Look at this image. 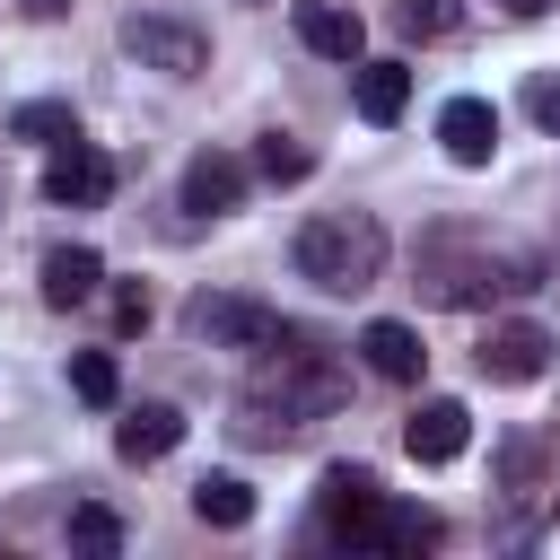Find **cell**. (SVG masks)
<instances>
[{
    "mask_svg": "<svg viewBox=\"0 0 560 560\" xmlns=\"http://www.w3.org/2000/svg\"><path fill=\"white\" fill-rule=\"evenodd\" d=\"M534 464H542V455L516 438V446H508V464H499V472H508V490H525V481H534Z\"/></svg>",
    "mask_w": 560,
    "mask_h": 560,
    "instance_id": "484cf974",
    "label": "cell"
},
{
    "mask_svg": "<svg viewBox=\"0 0 560 560\" xmlns=\"http://www.w3.org/2000/svg\"><path fill=\"white\" fill-rule=\"evenodd\" d=\"M184 210H192V219H228V210H245V166H236L228 149H201V158L184 166Z\"/></svg>",
    "mask_w": 560,
    "mask_h": 560,
    "instance_id": "8fae6325",
    "label": "cell"
},
{
    "mask_svg": "<svg viewBox=\"0 0 560 560\" xmlns=\"http://www.w3.org/2000/svg\"><path fill=\"white\" fill-rule=\"evenodd\" d=\"M525 114H534L542 131H560V79H534V88H525Z\"/></svg>",
    "mask_w": 560,
    "mask_h": 560,
    "instance_id": "d4e9b609",
    "label": "cell"
},
{
    "mask_svg": "<svg viewBox=\"0 0 560 560\" xmlns=\"http://www.w3.org/2000/svg\"><path fill=\"white\" fill-rule=\"evenodd\" d=\"M184 446V411L175 402H140V411H122V429H114V455L122 464H158V455H175Z\"/></svg>",
    "mask_w": 560,
    "mask_h": 560,
    "instance_id": "9a60e30c",
    "label": "cell"
},
{
    "mask_svg": "<svg viewBox=\"0 0 560 560\" xmlns=\"http://www.w3.org/2000/svg\"><path fill=\"white\" fill-rule=\"evenodd\" d=\"M9 131H18V140H35V149H61V140H79V114H70V105H52V96H35V105H18V114H9Z\"/></svg>",
    "mask_w": 560,
    "mask_h": 560,
    "instance_id": "d6986e66",
    "label": "cell"
},
{
    "mask_svg": "<svg viewBox=\"0 0 560 560\" xmlns=\"http://www.w3.org/2000/svg\"><path fill=\"white\" fill-rule=\"evenodd\" d=\"M438 534H446V525H438L429 508H394V499L376 508V542H385V551H429Z\"/></svg>",
    "mask_w": 560,
    "mask_h": 560,
    "instance_id": "44dd1931",
    "label": "cell"
},
{
    "mask_svg": "<svg viewBox=\"0 0 560 560\" xmlns=\"http://www.w3.org/2000/svg\"><path fill=\"white\" fill-rule=\"evenodd\" d=\"M411 105V70L402 61H359V114L368 122H402Z\"/></svg>",
    "mask_w": 560,
    "mask_h": 560,
    "instance_id": "2e32d148",
    "label": "cell"
},
{
    "mask_svg": "<svg viewBox=\"0 0 560 560\" xmlns=\"http://www.w3.org/2000/svg\"><path fill=\"white\" fill-rule=\"evenodd\" d=\"M70 394H79V402H96V411H114V402H122L114 350H70Z\"/></svg>",
    "mask_w": 560,
    "mask_h": 560,
    "instance_id": "ffe728a7",
    "label": "cell"
},
{
    "mask_svg": "<svg viewBox=\"0 0 560 560\" xmlns=\"http://www.w3.org/2000/svg\"><path fill=\"white\" fill-rule=\"evenodd\" d=\"M438 140H446L455 166H490V158H499V114H490L481 96H446V105H438Z\"/></svg>",
    "mask_w": 560,
    "mask_h": 560,
    "instance_id": "30bf717a",
    "label": "cell"
},
{
    "mask_svg": "<svg viewBox=\"0 0 560 560\" xmlns=\"http://www.w3.org/2000/svg\"><path fill=\"white\" fill-rule=\"evenodd\" d=\"M105 192H114V158H105V149H88V140H61V149L44 158V201L96 210Z\"/></svg>",
    "mask_w": 560,
    "mask_h": 560,
    "instance_id": "52a82bcc",
    "label": "cell"
},
{
    "mask_svg": "<svg viewBox=\"0 0 560 560\" xmlns=\"http://www.w3.org/2000/svg\"><path fill=\"white\" fill-rule=\"evenodd\" d=\"M70 542H79V551H114V542H122V516H114V508H70Z\"/></svg>",
    "mask_w": 560,
    "mask_h": 560,
    "instance_id": "603a6c76",
    "label": "cell"
},
{
    "mask_svg": "<svg viewBox=\"0 0 560 560\" xmlns=\"http://www.w3.org/2000/svg\"><path fill=\"white\" fill-rule=\"evenodd\" d=\"M359 359L385 376V385H420V368H429V350H420V332L411 324H394V315H376L368 332H359Z\"/></svg>",
    "mask_w": 560,
    "mask_h": 560,
    "instance_id": "5bb4252c",
    "label": "cell"
},
{
    "mask_svg": "<svg viewBox=\"0 0 560 560\" xmlns=\"http://www.w3.org/2000/svg\"><path fill=\"white\" fill-rule=\"evenodd\" d=\"M472 368H481L490 385H534V376L551 368V332H542V324H490V341L472 350Z\"/></svg>",
    "mask_w": 560,
    "mask_h": 560,
    "instance_id": "ba28073f",
    "label": "cell"
},
{
    "mask_svg": "<svg viewBox=\"0 0 560 560\" xmlns=\"http://www.w3.org/2000/svg\"><path fill=\"white\" fill-rule=\"evenodd\" d=\"M280 359L236 394V438L245 446H298L315 420H332L341 411V394H350V376L298 332V324H280V341H271Z\"/></svg>",
    "mask_w": 560,
    "mask_h": 560,
    "instance_id": "6da1fadb",
    "label": "cell"
},
{
    "mask_svg": "<svg viewBox=\"0 0 560 560\" xmlns=\"http://www.w3.org/2000/svg\"><path fill=\"white\" fill-rule=\"evenodd\" d=\"M464 438H472V411H464L455 394H429V402L402 420V446H411V464H455V455H464Z\"/></svg>",
    "mask_w": 560,
    "mask_h": 560,
    "instance_id": "9c48e42d",
    "label": "cell"
},
{
    "mask_svg": "<svg viewBox=\"0 0 560 560\" xmlns=\"http://www.w3.org/2000/svg\"><path fill=\"white\" fill-rule=\"evenodd\" d=\"M18 9H26V18H44V26H52V18H70V0H18Z\"/></svg>",
    "mask_w": 560,
    "mask_h": 560,
    "instance_id": "4316f807",
    "label": "cell"
},
{
    "mask_svg": "<svg viewBox=\"0 0 560 560\" xmlns=\"http://www.w3.org/2000/svg\"><path fill=\"white\" fill-rule=\"evenodd\" d=\"M184 332H192V341H210V350H271V341H280V315H271L262 298L201 289V298L184 306Z\"/></svg>",
    "mask_w": 560,
    "mask_h": 560,
    "instance_id": "5b68a950",
    "label": "cell"
},
{
    "mask_svg": "<svg viewBox=\"0 0 560 560\" xmlns=\"http://www.w3.org/2000/svg\"><path fill=\"white\" fill-rule=\"evenodd\" d=\"M122 52L140 70H158V79H201L210 70V35L192 18H166V9H131L122 18Z\"/></svg>",
    "mask_w": 560,
    "mask_h": 560,
    "instance_id": "277c9868",
    "label": "cell"
},
{
    "mask_svg": "<svg viewBox=\"0 0 560 560\" xmlns=\"http://www.w3.org/2000/svg\"><path fill=\"white\" fill-rule=\"evenodd\" d=\"M254 175H262V184H306V175H315V149H306L298 131H262Z\"/></svg>",
    "mask_w": 560,
    "mask_h": 560,
    "instance_id": "ac0fdd59",
    "label": "cell"
},
{
    "mask_svg": "<svg viewBox=\"0 0 560 560\" xmlns=\"http://www.w3.org/2000/svg\"><path fill=\"white\" fill-rule=\"evenodd\" d=\"M114 324H122V332H140V324H149V289H140V280H122V289H114Z\"/></svg>",
    "mask_w": 560,
    "mask_h": 560,
    "instance_id": "cb8c5ba5",
    "label": "cell"
},
{
    "mask_svg": "<svg viewBox=\"0 0 560 560\" xmlns=\"http://www.w3.org/2000/svg\"><path fill=\"white\" fill-rule=\"evenodd\" d=\"M516 289H542L534 245H508L481 228H438L420 245V298L429 306H481V298H516Z\"/></svg>",
    "mask_w": 560,
    "mask_h": 560,
    "instance_id": "7a4b0ae2",
    "label": "cell"
},
{
    "mask_svg": "<svg viewBox=\"0 0 560 560\" xmlns=\"http://www.w3.org/2000/svg\"><path fill=\"white\" fill-rule=\"evenodd\" d=\"M192 516H201V525H245V516H254V490H245L236 472H201V481H192Z\"/></svg>",
    "mask_w": 560,
    "mask_h": 560,
    "instance_id": "e0dca14e",
    "label": "cell"
},
{
    "mask_svg": "<svg viewBox=\"0 0 560 560\" xmlns=\"http://www.w3.org/2000/svg\"><path fill=\"white\" fill-rule=\"evenodd\" d=\"M499 9H508V18H542L551 0H499Z\"/></svg>",
    "mask_w": 560,
    "mask_h": 560,
    "instance_id": "83f0119b",
    "label": "cell"
},
{
    "mask_svg": "<svg viewBox=\"0 0 560 560\" xmlns=\"http://www.w3.org/2000/svg\"><path fill=\"white\" fill-rule=\"evenodd\" d=\"M298 280H315L324 298H359L385 280V228L376 210H315L298 228Z\"/></svg>",
    "mask_w": 560,
    "mask_h": 560,
    "instance_id": "3957f363",
    "label": "cell"
},
{
    "mask_svg": "<svg viewBox=\"0 0 560 560\" xmlns=\"http://www.w3.org/2000/svg\"><path fill=\"white\" fill-rule=\"evenodd\" d=\"M315 508H324V525H332L341 542H376L385 481H376L368 464H324V481H315Z\"/></svg>",
    "mask_w": 560,
    "mask_h": 560,
    "instance_id": "8992f818",
    "label": "cell"
},
{
    "mask_svg": "<svg viewBox=\"0 0 560 560\" xmlns=\"http://www.w3.org/2000/svg\"><path fill=\"white\" fill-rule=\"evenodd\" d=\"M394 26H402L411 44H429V35L455 26V0H394Z\"/></svg>",
    "mask_w": 560,
    "mask_h": 560,
    "instance_id": "7402d4cb",
    "label": "cell"
},
{
    "mask_svg": "<svg viewBox=\"0 0 560 560\" xmlns=\"http://www.w3.org/2000/svg\"><path fill=\"white\" fill-rule=\"evenodd\" d=\"M96 280H105V254H96V245H52V254H44V271H35L44 306H88V298H96Z\"/></svg>",
    "mask_w": 560,
    "mask_h": 560,
    "instance_id": "4fadbf2b",
    "label": "cell"
},
{
    "mask_svg": "<svg viewBox=\"0 0 560 560\" xmlns=\"http://www.w3.org/2000/svg\"><path fill=\"white\" fill-rule=\"evenodd\" d=\"M298 44L324 52V61H359L368 26H359V9H341V0H298Z\"/></svg>",
    "mask_w": 560,
    "mask_h": 560,
    "instance_id": "7c38bea8",
    "label": "cell"
}]
</instances>
